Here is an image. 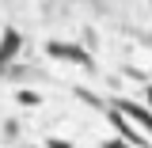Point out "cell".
I'll list each match as a JSON object with an SVG mask.
<instances>
[{"label":"cell","instance_id":"7a4b0ae2","mask_svg":"<svg viewBox=\"0 0 152 148\" xmlns=\"http://www.w3.org/2000/svg\"><path fill=\"white\" fill-rule=\"evenodd\" d=\"M114 110H118V114H126V118H133V122H141V125L152 133V110L137 106V103H129V99H118V103H114Z\"/></svg>","mask_w":152,"mask_h":148},{"label":"cell","instance_id":"3957f363","mask_svg":"<svg viewBox=\"0 0 152 148\" xmlns=\"http://www.w3.org/2000/svg\"><path fill=\"white\" fill-rule=\"evenodd\" d=\"M19 46H23L19 31H15V27H8V31H4V38H0V69H4V65L19 53Z\"/></svg>","mask_w":152,"mask_h":148},{"label":"cell","instance_id":"6da1fadb","mask_svg":"<svg viewBox=\"0 0 152 148\" xmlns=\"http://www.w3.org/2000/svg\"><path fill=\"white\" fill-rule=\"evenodd\" d=\"M46 53H50V57H65V61H76V65L91 69V57L84 53V50H76V46H61V42H50V46H46Z\"/></svg>","mask_w":152,"mask_h":148},{"label":"cell","instance_id":"8992f818","mask_svg":"<svg viewBox=\"0 0 152 148\" xmlns=\"http://www.w3.org/2000/svg\"><path fill=\"white\" fill-rule=\"evenodd\" d=\"M107 148H126V141H122V137H114V141H107Z\"/></svg>","mask_w":152,"mask_h":148},{"label":"cell","instance_id":"ba28073f","mask_svg":"<svg viewBox=\"0 0 152 148\" xmlns=\"http://www.w3.org/2000/svg\"><path fill=\"white\" fill-rule=\"evenodd\" d=\"M148 103H152V84H148Z\"/></svg>","mask_w":152,"mask_h":148},{"label":"cell","instance_id":"277c9868","mask_svg":"<svg viewBox=\"0 0 152 148\" xmlns=\"http://www.w3.org/2000/svg\"><path fill=\"white\" fill-rule=\"evenodd\" d=\"M110 122H114V125H118V133H122V141H129V144H137V148H145V137H141V133H133V125H129V122H126V118H122V114H118V110L110 114Z\"/></svg>","mask_w":152,"mask_h":148},{"label":"cell","instance_id":"5b68a950","mask_svg":"<svg viewBox=\"0 0 152 148\" xmlns=\"http://www.w3.org/2000/svg\"><path fill=\"white\" fill-rule=\"evenodd\" d=\"M19 103H23V106H38V103H42V99H38L34 91H19Z\"/></svg>","mask_w":152,"mask_h":148},{"label":"cell","instance_id":"52a82bcc","mask_svg":"<svg viewBox=\"0 0 152 148\" xmlns=\"http://www.w3.org/2000/svg\"><path fill=\"white\" fill-rule=\"evenodd\" d=\"M50 148H69V141H61V137H53V141H50Z\"/></svg>","mask_w":152,"mask_h":148}]
</instances>
